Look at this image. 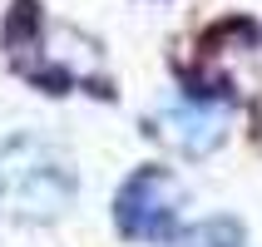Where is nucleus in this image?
Segmentation results:
<instances>
[{
    "mask_svg": "<svg viewBox=\"0 0 262 247\" xmlns=\"http://www.w3.org/2000/svg\"><path fill=\"white\" fill-rule=\"evenodd\" d=\"M178 203H183V188L168 168H139L114 198L119 233L134 242H168L178 222Z\"/></svg>",
    "mask_w": 262,
    "mask_h": 247,
    "instance_id": "7ed1b4c3",
    "label": "nucleus"
},
{
    "mask_svg": "<svg viewBox=\"0 0 262 247\" xmlns=\"http://www.w3.org/2000/svg\"><path fill=\"white\" fill-rule=\"evenodd\" d=\"M173 247H243V228H237V218H203L173 233Z\"/></svg>",
    "mask_w": 262,
    "mask_h": 247,
    "instance_id": "39448f33",
    "label": "nucleus"
},
{
    "mask_svg": "<svg viewBox=\"0 0 262 247\" xmlns=\"http://www.w3.org/2000/svg\"><path fill=\"white\" fill-rule=\"evenodd\" d=\"M74 163L64 148L35 133H15L0 144V213L50 222L74 203Z\"/></svg>",
    "mask_w": 262,
    "mask_h": 247,
    "instance_id": "f257e3e1",
    "label": "nucleus"
},
{
    "mask_svg": "<svg viewBox=\"0 0 262 247\" xmlns=\"http://www.w3.org/2000/svg\"><path fill=\"white\" fill-rule=\"evenodd\" d=\"M30 79H40L45 89H64V84H104L99 74V44L79 35L70 25L55 20H35V40L20 55Z\"/></svg>",
    "mask_w": 262,
    "mask_h": 247,
    "instance_id": "f03ea898",
    "label": "nucleus"
},
{
    "mask_svg": "<svg viewBox=\"0 0 262 247\" xmlns=\"http://www.w3.org/2000/svg\"><path fill=\"white\" fill-rule=\"evenodd\" d=\"M223 104H198V99H183L173 109H159L154 114V133H159L168 148H178L183 159H203L223 144Z\"/></svg>",
    "mask_w": 262,
    "mask_h": 247,
    "instance_id": "20e7f679",
    "label": "nucleus"
}]
</instances>
